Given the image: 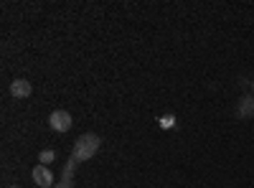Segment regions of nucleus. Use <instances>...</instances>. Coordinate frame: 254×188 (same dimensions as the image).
<instances>
[{
  "label": "nucleus",
  "instance_id": "4",
  "mask_svg": "<svg viewBox=\"0 0 254 188\" xmlns=\"http://www.w3.org/2000/svg\"><path fill=\"white\" fill-rule=\"evenodd\" d=\"M31 92H33V87H31L28 79H15V81H10V94H13V97L26 99V97H31Z\"/></svg>",
  "mask_w": 254,
  "mask_h": 188
},
{
  "label": "nucleus",
  "instance_id": "1",
  "mask_svg": "<svg viewBox=\"0 0 254 188\" xmlns=\"http://www.w3.org/2000/svg\"><path fill=\"white\" fill-rule=\"evenodd\" d=\"M49 125H51V130H56V132H69L71 130V115L66 110H56V112H51Z\"/></svg>",
  "mask_w": 254,
  "mask_h": 188
},
{
  "label": "nucleus",
  "instance_id": "3",
  "mask_svg": "<svg viewBox=\"0 0 254 188\" xmlns=\"http://www.w3.org/2000/svg\"><path fill=\"white\" fill-rule=\"evenodd\" d=\"M76 165H79V160L71 155L69 163L64 165V173H61V181H59L56 188H71V186H74V168H76Z\"/></svg>",
  "mask_w": 254,
  "mask_h": 188
},
{
  "label": "nucleus",
  "instance_id": "7",
  "mask_svg": "<svg viewBox=\"0 0 254 188\" xmlns=\"http://www.w3.org/2000/svg\"><path fill=\"white\" fill-rule=\"evenodd\" d=\"M158 122H160V127H163V130H171L173 125H176V117H173V115H165V117H160Z\"/></svg>",
  "mask_w": 254,
  "mask_h": 188
},
{
  "label": "nucleus",
  "instance_id": "2",
  "mask_svg": "<svg viewBox=\"0 0 254 188\" xmlns=\"http://www.w3.org/2000/svg\"><path fill=\"white\" fill-rule=\"evenodd\" d=\"M31 176H33L36 186H41V188H51L54 186V173L49 171V165H36Z\"/></svg>",
  "mask_w": 254,
  "mask_h": 188
},
{
  "label": "nucleus",
  "instance_id": "8",
  "mask_svg": "<svg viewBox=\"0 0 254 188\" xmlns=\"http://www.w3.org/2000/svg\"><path fill=\"white\" fill-rule=\"evenodd\" d=\"M252 89H254V81H252Z\"/></svg>",
  "mask_w": 254,
  "mask_h": 188
},
{
  "label": "nucleus",
  "instance_id": "5",
  "mask_svg": "<svg viewBox=\"0 0 254 188\" xmlns=\"http://www.w3.org/2000/svg\"><path fill=\"white\" fill-rule=\"evenodd\" d=\"M237 117H239V120H252V117H254V97H242V99H239Z\"/></svg>",
  "mask_w": 254,
  "mask_h": 188
},
{
  "label": "nucleus",
  "instance_id": "6",
  "mask_svg": "<svg viewBox=\"0 0 254 188\" xmlns=\"http://www.w3.org/2000/svg\"><path fill=\"white\" fill-rule=\"evenodd\" d=\"M54 158H56V153H54V150H41V155H38V163H41V165H49Z\"/></svg>",
  "mask_w": 254,
  "mask_h": 188
}]
</instances>
